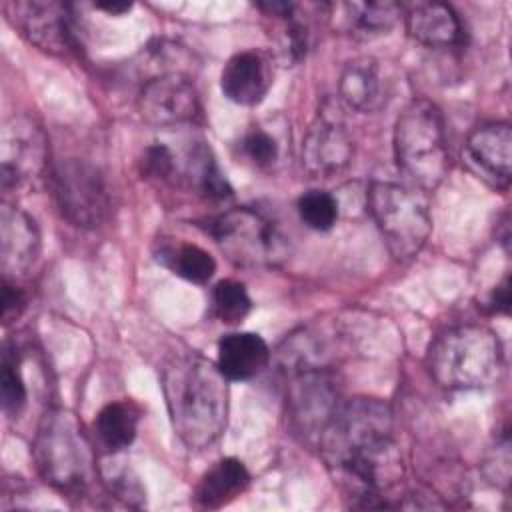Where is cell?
I'll return each instance as SVG.
<instances>
[{"label":"cell","mask_w":512,"mask_h":512,"mask_svg":"<svg viewBox=\"0 0 512 512\" xmlns=\"http://www.w3.org/2000/svg\"><path fill=\"white\" fill-rule=\"evenodd\" d=\"M228 378L216 362L182 352L162 368V392L170 424L178 440L190 450L212 446L228 422Z\"/></svg>","instance_id":"cell-1"},{"label":"cell","mask_w":512,"mask_h":512,"mask_svg":"<svg viewBox=\"0 0 512 512\" xmlns=\"http://www.w3.org/2000/svg\"><path fill=\"white\" fill-rule=\"evenodd\" d=\"M426 364L438 386L476 390L498 380L504 354L496 332L480 324H460L434 338Z\"/></svg>","instance_id":"cell-2"},{"label":"cell","mask_w":512,"mask_h":512,"mask_svg":"<svg viewBox=\"0 0 512 512\" xmlns=\"http://www.w3.org/2000/svg\"><path fill=\"white\" fill-rule=\"evenodd\" d=\"M398 170L418 188H436L450 168L446 126L440 108L426 98L412 100L398 116L392 136Z\"/></svg>","instance_id":"cell-3"},{"label":"cell","mask_w":512,"mask_h":512,"mask_svg":"<svg viewBox=\"0 0 512 512\" xmlns=\"http://www.w3.org/2000/svg\"><path fill=\"white\" fill-rule=\"evenodd\" d=\"M34 458L40 474L64 494H80L94 476V456L88 438L74 414L50 410L34 440Z\"/></svg>","instance_id":"cell-4"},{"label":"cell","mask_w":512,"mask_h":512,"mask_svg":"<svg viewBox=\"0 0 512 512\" xmlns=\"http://www.w3.org/2000/svg\"><path fill=\"white\" fill-rule=\"evenodd\" d=\"M366 204L392 258L400 262L416 258L432 232V216L424 194L404 184L378 180L370 184Z\"/></svg>","instance_id":"cell-5"},{"label":"cell","mask_w":512,"mask_h":512,"mask_svg":"<svg viewBox=\"0 0 512 512\" xmlns=\"http://www.w3.org/2000/svg\"><path fill=\"white\" fill-rule=\"evenodd\" d=\"M208 232L222 252L240 266H274L286 258V242L260 212L240 206L216 214Z\"/></svg>","instance_id":"cell-6"},{"label":"cell","mask_w":512,"mask_h":512,"mask_svg":"<svg viewBox=\"0 0 512 512\" xmlns=\"http://www.w3.org/2000/svg\"><path fill=\"white\" fill-rule=\"evenodd\" d=\"M52 194L62 218L78 228H96L108 216L110 196L104 176L86 160H60L52 170Z\"/></svg>","instance_id":"cell-7"},{"label":"cell","mask_w":512,"mask_h":512,"mask_svg":"<svg viewBox=\"0 0 512 512\" xmlns=\"http://www.w3.org/2000/svg\"><path fill=\"white\" fill-rule=\"evenodd\" d=\"M6 14L20 34L52 56H70L78 50L70 6L54 0L8 2Z\"/></svg>","instance_id":"cell-8"},{"label":"cell","mask_w":512,"mask_h":512,"mask_svg":"<svg viewBox=\"0 0 512 512\" xmlns=\"http://www.w3.org/2000/svg\"><path fill=\"white\" fill-rule=\"evenodd\" d=\"M138 112L150 126L176 128L200 118V98L192 80L180 70H164L144 82Z\"/></svg>","instance_id":"cell-9"},{"label":"cell","mask_w":512,"mask_h":512,"mask_svg":"<svg viewBox=\"0 0 512 512\" xmlns=\"http://www.w3.org/2000/svg\"><path fill=\"white\" fill-rule=\"evenodd\" d=\"M352 156L354 144L338 108L322 106L302 138V166L314 178H330L342 172Z\"/></svg>","instance_id":"cell-10"},{"label":"cell","mask_w":512,"mask_h":512,"mask_svg":"<svg viewBox=\"0 0 512 512\" xmlns=\"http://www.w3.org/2000/svg\"><path fill=\"white\" fill-rule=\"evenodd\" d=\"M48 144L42 128L28 116L4 122L0 134V180L2 188L34 180L46 166Z\"/></svg>","instance_id":"cell-11"},{"label":"cell","mask_w":512,"mask_h":512,"mask_svg":"<svg viewBox=\"0 0 512 512\" xmlns=\"http://www.w3.org/2000/svg\"><path fill=\"white\" fill-rule=\"evenodd\" d=\"M288 400L296 428L316 438L340 406L338 386L324 366H298Z\"/></svg>","instance_id":"cell-12"},{"label":"cell","mask_w":512,"mask_h":512,"mask_svg":"<svg viewBox=\"0 0 512 512\" xmlns=\"http://www.w3.org/2000/svg\"><path fill=\"white\" fill-rule=\"evenodd\" d=\"M40 254L36 222L18 206L2 204L0 210V268L4 278L24 276Z\"/></svg>","instance_id":"cell-13"},{"label":"cell","mask_w":512,"mask_h":512,"mask_svg":"<svg viewBox=\"0 0 512 512\" xmlns=\"http://www.w3.org/2000/svg\"><path fill=\"white\" fill-rule=\"evenodd\" d=\"M272 62L260 50H242L228 58L220 72L222 94L238 106L260 104L272 88Z\"/></svg>","instance_id":"cell-14"},{"label":"cell","mask_w":512,"mask_h":512,"mask_svg":"<svg viewBox=\"0 0 512 512\" xmlns=\"http://www.w3.org/2000/svg\"><path fill=\"white\" fill-rule=\"evenodd\" d=\"M466 152L482 178L506 190L512 174V130L508 122H490L474 128L466 140Z\"/></svg>","instance_id":"cell-15"},{"label":"cell","mask_w":512,"mask_h":512,"mask_svg":"<svg viewBox=\"0 0 512 512\" xmlns=\"http://www.w3.org/2000/svg\"><path fill=\"white\" fill-rule=\"evenodd\" d=\"M270 360L266 340L256 332H230L218 342L216 366L230 382L256 378Z\"/></svg>","instance_id":"cell-16"},{"label":"cell","mask_w":512,"mask_h":512,"mask_svg":"<svg viewBox=\"0 0 512 512\" xmlns=\"http://www.w3.org/2000/svg\"><path fill=\"white\" fill-rule=\"evenodd\" d=\"M406 30L410 38L428 48H456L462 42V24L448 4L422 2L408 10Z\"/></svg>","instance_id":"cell-17"},{"label":"cell","mask_w":512,"mask_h":512,"mask_svg":"<svg viewBox=\"0 0 512 512\" xmlns=\"http://www.w3.org/2000/svg\"><path fill=\"white\" fill-rule=\"evenodd\" d=\"M256 8L272 22L270 38L276 58L286 64H298L310 46V32L306 22L298 20V6L294 2H258Z\"/></svg>","instance_id":"cell-18"},{"label":"cell","mask_w":512,"mask_h":512,"mask_svg":"<svg viewBox=\"0 0 512 512\" xmlns=\"http://www.w3.org/2000/svg\"><path fill=\"white\" fill-rule=\"evenodd\" d=\"M340 100L354 112H374L384 102V82L380 66L370 56H360L346 62L340 82Z\"/></svg>","instance_id":"cell-19"},{"label":"cell","mask_w":512,"mask_h":512,"mask_svg":"<svg viewBox=\"0 0 512 512\" xmlns=\"http://www.w3.org/2000/svg\"><path fill=\"white\" fill-rule=\"evenodd\" d=\"M248 484L250 472L242 460L232 456L220 458L202 474L194 490V500L200 508L218 510L244 494Z\"/></svg>","instance_id":"cell-20"},{"label":"cell","mask_w":512,"mask_h":512,"mask_svg":"<svg viewBox=\"0 0 512 512\" xmlns=\"http://www.w3.org/2000/svg\"><path fill=\"white\" fill-rule=\"evenodd\" d=\"M332 8L340 14V28L360 40H372L388 34L402 12L396 2H344Z\"/></svg>","instance_id":"cell-21"},{"label":"cell","mask_w":512,"mask_h":512,"mask_svg":"<svg viewBox=\"0 0 512 512\" xmlns=\"http://www.w3.org/2000/svg\"><path fill=\"white\" fill-rule=\"evenodd\" d=\"M140 408L130 400H116L106 404L94 420L98 442L108 452H120L128 448L138 432Z\"/></svg>","instance_id":"cell-22"},{"label":"cell","mask_w":512,"mask_h":512,"mask_svg":"<svg viewBox=\"0 0 512 512\" xmlns=\"http://www.w3.org/2000/svg\"><path fill=\"white\" fill-rule=\"evenodd\" d=\"M156 258L176 276L194 284H206L216 272V260L212 258V254L202 246L190 242L164 244L158 250Z\"/></svg>","instance_id":"cell-23"},{"label":"cell","mask_w":512,"mask_h":512,"mask_svg":"<svg viewBox=\"0 0 512 512\" xmlns=\"http://www.w3.org/2000/svg\"><path fill=\"white\" fill-rule=\"evenodd\" d=\"M212 304H214V314L224 324H240L252 310V300L246 292V286L232 278L220 280L214 286Z\"/></svg>","instance_id":"cell-24"},{"label":"cell","mask_w":512,"mask_h":512,"mask_svg":"<svg viewBox=\"0 0 512 512\" xmlns=\"http://www.w3.org/2000/svg\"><path fill=\"white\" fill-rule=\"evenodd\" d=\"M296 208L300 220L316 232H326L334 228L338 220V202L326 190H308L298 198Z\"/></svg>","instance_id":"cell-25"},{"label":"cell","mask_w":512,"mask_h":512,"mask_svg":"<svg viewBox=\"0 0 512 512\" xmlns=\"http://www.w3.org/2000/svg\"><path fill=\"white\" fill-rule=\"evenodd\" d=\"M16 348L4 346L2 352V370H0V394H2V408L6 414H18L26 404V384L20 372V358Z\"/></svg>","instance_id":"cell-26"},{"label":"cell","mask_w":512,"mask_h":512,"mask_svg":"<svg viewBox=\"0 0 512 512\" xmlns=\"http://www.w3.org/2000/svg\"><path fill=\"white\" fill-rule=\"evenodd\" d=\"M244 156L258 168L272 166L274 160L278 158V144L276 140L264 132V130H252L242 138L240 144Z\"/></svg>","instance_id":"cell-27"},{"label":"cell","mask_w":512,"mask_h":512,"mask_svg":"<svg viewBox=\"0 0 512 512\" xmlns=\"http://www.w3.org/2000/svg\"><path fill=\"white\" fill-rule=\"evenodd\" d=\"M140 166H142V174L146 178L168 180L176 170V158H174V152L166 144L156 142L144 150Z\"/></svg>","instance_id":"cell-28"},{"label":"cell","mask_w":512,"mask_h":512,"mask_svg":"<svg viewBox=\"0 0 512 512\" xmlns=\"http://www.w3.org/2000/svg\"><path fill=\"white\" fill-rule=\"evenodd\" d=\"M484 468H486L488 478L494 484L508 486V482H510V438H508L506 430L500 436V440H496V446L492 448L490 456L486 458Z\"/></svg>","instance_id":"cell-29"},{"label":"cell","mask_w":512,"mask_h":512,"mask_svg":"<svg viewBox=\"0 0 512 512\" xmlns=\"http://www.w3.org/2000/svg\"><path fill=\"white\" fill-rule=\"evenodd\" d=\"M106 482L110 486V492L130 506H140V502L144 500V490H142L140 482L136 478H132L128 470L114 472Z\"/></svg>","instance_id":"cell-30"},{"label":"cell","mask_w":512,"mask_h":512,"mask_svg":"<svg viewBox=\"0 0 512 512\" xmlns=\"http://www.w3.org/2000/svg\"><path fill=\"white\" fill-rule=\"evenodd\" d=\"M26 306L24 292L8 278H2V320L4 324H10L16 320Z\"/></svg>","instance_id":"cell-31"},{"label":"cell","mask_w":512,"mask_h":512,"mask_svg":"<svg viewBox=\"0 0 512 512\" xmlns=\"http://www.w3.org/2000/svg\"><path fill=\"white\" fill-rule=\"evenodd\" d=\"M488 304H490L492 312L508 314V310H510V278L508 276H504L502 282L492 290Z\"/></svg>","instance_id":"cell-32"},{"label":"cell","mask_w":512,"mask_h":512,"mask_svg":"<svg viewBox=\"0 0 512 512\" xmlns=\"http://www.w3.org/2000/svg\"><path fill=\"white\" fill-rule=\"evenodd\" d=\"M94 6L112 16H122L132 10V4H128V2H106V4H94Z\"/></svg>","instance_id":"cell-33"}]
</instances>
